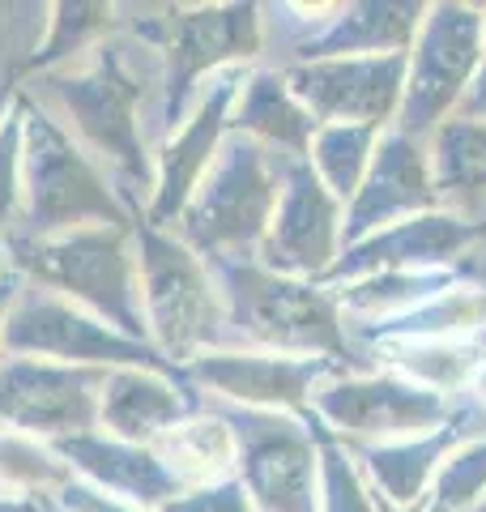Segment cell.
<instances>
[{
  "label": "cell",
  "mask_w": 486,
  "mask_h": 512,
  "mask_svg": "<svg viewBox=\"0 0 486 512\" xmlns=\"http://www.w3.org/2000/svg\"><path fill=\"white\" fill-rule=\"evenodd\" d=\"M474 436H486V414L474 406V397L465 393L457 402L452 423L431 431V436L397 440V444H346V448L354 453L363 478L384 504L414 508V504H427V491L435 483V474H440L444 457Z\"/></svg>",
  "instance_id": "ba28073f"
},
{
  "label": "cell",
  "mask_w": 486,
  "mask_h": 512,
  "mask_svg": "<svg viewBox=\"0 0 486 512\" xmlns=\"http://www.w3.org/2000/svg\"><path fill=\"white\" fill-rule=\"evenodd\" d=\"M486 495V436L457 444L427 491V512H474Z\"/></svg>",
  "instance_id": "ac0fdd59"
},
{
  "label": "cell",
  "mask_w": 486,
  "mask_h": 512,
  "mask_svg": "<svg viewBox=\"0 0 486 512\" xmlns=\"http://www.w3.org/2000/svg\"><path fill=\"white\" fill-rule=\"evenodd\" d=\"M239 316L252 338L295 350L303 359H329L337 367L367 372V359L350 350L342 303L329 286L278 278V274H239Z\"/></svg>",
  "instance_id": "3957f363"
},
{
  "label": "cell",
  "mask_w": 486,
  "mask_h": 512,
  "mask_svg": "<svg viewBox=\"0 0 486 512\" xmlns=\"http://www.w3.org/2000/svg\"><path fill=\"white\" fill-rule=\"evenodd\" d=\"M486 5H427L423 26L405 52V94L393 128L431 141L435 128L461 111L482 64Z\"/></svg>",
  "instance_id": "6da1fadb"
},
{
  "label": "cell",
  "mask_w": 486,
  "mask_h": 512,
  "mask_svg": "<svg viewBox=\"0 0 486 512\" xmlns=\"http://www.w3.org/2000/svg\"><path fill=\"white\" fill-rule=\"evenodd\" d=\"M474 512H486V495H482V500H478V508Z\"/></svg>",
  "instance_id": "cb8c5ba5"
},
{
  "label": "cell",
  "mask_w": 486,
  "mask_h": 512,
  "mask_svg": "<svg viewBox=\"0 0 486 512\" xmlns=\"http://www.w3.org/2000/svg\"><path fill=\"white\" fill-rule=\"evenodd\" d=\"M478 346H482V350H486V329H482V338H478Z\"/></svg>",
  "instance_id": "d4e9b609"
},
{
  "label": "cell",
  "mask_w": 486,
  "mask_h": 512,
  "mask_svg": "<svg viewBox=\"0 0 486 512\" xmlns=\"http://www.w3.org/2000/svg\"><path fill=\"white\" fill-rule=\"evenodd\" d=\"M440 210V192L431 180V150L427 141L405 137L397 128H384L376 158L367 167V180L346 205L342 222V248L359 244V239L397 227L405 218Z\"/></svg>",
  "instance_id": "8992f818"
},
{
  "label": "cell",
  "mask_w": 486,
  "mask_h": 512,
  "mask_svg": "<svg viewBox=\"0 0 486 512\" xmlns=\"http://www.w3.org/2000/svg\"><path fill=\"white\" fill-rule=\"evenodd\" d=\"M286 86L316 124L393 128L405 94V52L295 64Z\"/></svg>",
  "instance_id": "277c9868"
},
{
  "label": "cell",
  "mask_w": 486,
  "mask_h": 512,
  "mask_svg": "<svg viewBox=\"0 0 486 512\" xmlns=\"http://www.w3.org/2000/svg\"><path fill=\"white\" fill-rule=\"evenodd\" d=\"M482 256H486V227L465 222L448 210H431L342 248L324 282L333 291V286H346L367 274H384V269H469Z\"/></svg>",
  "instance_id": "5b68a950"
},
{
  "label": "cell",
  "mask_w": 486,
  "mask_h": 512,
  "mask_svg": "<svg viewBox=\"0 0 486 512\" xmlns=\"http://www.w3.org/2000/svg\"><path fill=\"white\" fill-rule=\"evenodd\" d=\"M461 397H440L384 367L337 372L312 393V410L346 444H397L452 423Z\"/></svg>",
  "instance_id": "7a4b0ae2"
},
{
  "label": "cell",
  "mask_w": 486,
  "mask_h": 512,
  "mask_svg": "<svg viewBox=\"0 0 486 512\" xmlns=\"http://www.w3.org/2000/svg\"><path fill=\"white\" fill-rule=\"evenodd\" d=\"M371 367L397 372L401 380L431 389L440 397H465L478 376L482 346L478 342H376L367 350Z\"/></svg>",
  "instance_id": "5bb4252c"
},
{
  "label": "cell",
  "mask_w": 486,
  "mask_h": 512,
  "mask_svg": "<svg viewBox=\"0 0 486 512\" xmlns=\"http://www.w3.org/2000/svg\"><path fill=\"white\" fill-rule=\"evenodd\" d=\"M469 397H474V406L486 414V350H482V363H478V376L469 384Z\"/></svg>",
  "instance_id": "7402d4cb"
},
{
  "label": "cell",
  "mask_w": 486,
  "mask_h": 512,
  "mask_svg": "<svg viewBox=\"0 0 486 512\" xmlns=\"http://www.w3.org/2000/svg\"><path fill=\"white\" fill-rule=\"evenodd\" d=\"M329 376H337V363L303 355H214L205 363L209 384L256 406H307Z\"/></svg>",
  "instance_id": "8fae6325"
},
{
  "label": "cell",
  "mask_w": 486,
  "mask_h": 512,
  "mask_svg": "<svg viewBox=\"0 0 486 512\" xmlns=\"http://www.w3.org/2000/svg\"><path fill=\"white\" fill-rule=\"evenodd\" d=\"M486 329V282H457L410 316L376 329H359V338L376 342H478Z\"/></svg>",
  "instance_id": "4fadbf2b"
},
{
  "label": "cell",
  "mask_w": 486,
  "mask_h": 512,
  "mask_svg": "<svg viewBox=\"0 0 486 512\" xmlns=\"http://www.w3.org/2000/svg\"><path fill=\"white\" fill-rule=\"evenodd\" d=\"M440 210L486 227V124L452 116L427 141Z\"/></svg>",
  "instance_id": "7c38bea8"
},
{
  "label": "cell",
  "mask_w": 486,
  "mask_h": 512,
  "mask_svg": "<svg viewBox=\"0 0 486 512\" xmlns=\"http://www.w3.org/2000/svg\"><path fill=\"white\" fill-rule=\"evenodd\" d=\"M342 222L346 205L316 180V171L303 158H295L269 222V265L286 269V274L324 278L342 256Z\"/></svg>",
  "instance_id": "52a82bcc"
},
{
  "label": "cell",
  "mask_w": 486,
  "mask_h": 512,
  "mask_svg": "<svg viewBox=\"0 0 486 512\" xmlns=\"http://www.w3.org/2000/svg\"><path fill=\"white\" fill-rule=\"evenodd\" d=\"M273 205H278V175L269 171L261 150L239 146L218 171L214 188L205 192L197 231L205 244H252L269 231Z\"/></svg>",
  "instance_id": "30bf717a"
},
{
  "label": "cell",
  "mask_w": 486,
  "mask_h": 512,
  "mask_svg": "<svg viewBox=\"0 0 486 512\" xmlns=\"http://www.w3.org/2000/svg\"><path fill=\"white\" fill-rule=\"evenodd\" d=\"M239 120L243 128H252L256 137L273 141V146H282L290 154H307L312 150V137H316V120L303 111V103L290 94L286 77H256L248 99L239 107Z\"/></svg>",
  "instance_id": "2e32d148"
},
{
  "label": "cell",
  "mask_w": 486,
  "mask_h": 512,
  "mask_svg": "<svg viewBox=\"0 0 486 512\" xmlns=\"http://www.w3.org/2000/svg\"><path fill=\"white\" fill-rule=\"evenodd\" d=\"M171 448H175V461H180V470L188 478H214L235 461V436H231V427H222V423L180 427L171 436Z\"/></svg>",
  "instance_id": "ffe728a7"
},
{
  "label": "cell",
  "mask_w": 486,
  "mask_h": 512,
  "mask_svg": "<svg viewBox=\"0 0 486 512\" xmlns=\"http://www.w3.org/2000/svg\"><path fill=\"white\" fill-rule=\"evenodd\" d=\"M457 116H461V120H482V124H486V22H482V64H478L474 86H469V94H465V103H461Z\"/></svg>",
  "instance_id": "44dd1931"
},
{
  "label": "cell",
  "mask_w": 486,
  "mask_h": 512,
  "mask_svg": "<svg viewBox=\"0 0 486 512\" xmlns=\"http://www.w3.org/2000/svg\"><path fill=\"white\" fill-rule=\"evenodd\" d=\"M320 512H380L376 491L346 444H324L320 453Z\"/></svg>",
  "instance_id": "d6986e66"
},
{
  "label": "cell",
  "mask_w": 486,
  "mask_h": 512,
  "mask_svg": "<svg viewBox=\"0 0 486 512\" xmlns=\"http://www.w3.org/2000/svg\"><path fill=\"white\" fill-rule=\"evenodd\" d=\"M376 504H380V512H427V504H414V508H393V504H384L380 495H376Z\"/></svg>",
  "instance_id": "603a6c76"
},
{
  "label": "cell",
  "mask_w": 486,
  "mask_h": 512,
  "mask_svg": "<svg viewBox=\"0 0 486 512\" xmlns=\"http://www.w3.org/2000/svg\"><path fill=\"white\" fill-rule=\"evenodd\" d=\"M167 261L158 265V303H162V320H167L171 338L192 342L209 333L214 325V299H209V286L201 282L197 265L188 261L184 252H162Z\"/></svg>",
  "instance_id": "e0dca14e"
},
{
  "label": "cell",
  "mask_w": 486,
  "mask_h": 512,
  "mask_svg": "<svg viewBox=\"0 0 486 512\" xmlns=\"http://www.w3.org/2000/svg\"><path fill=\"white\" fill-rule=\"evenodd\" d=\"M384 128H363V124H320L307 150V167L316 180L333 192L342 205L354 201V192L367 180V167L376 158Z\"/></svg>",
  "instance_id": "9a60e30c"
},
{
  "label": "cell",
  "mask_w": 486,
  "mask_h": 512,
  "mask_svg": "<svg viewBox=\"0 0 486 512\" xmlns=\"http://www.w3.org/2000/svg\"><path fill=\"white\" fill-rule=\"evenodd\" d=\"M243 470L265 512H320V453L303 427L286 419L248 427Z\"/></svg>",
  "instance_id": "9c48e42d"
}]
</instances>
